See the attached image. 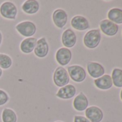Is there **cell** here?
<instances>
[{
    "label": "cell",
    "mask_w": 122,
    "mask_h": 122,
    "mask_svg": "<svg viewBox=\"0 0 122 122\" xmlns=\"http://www.w3.org/2000/svg\"><path fill=\"white\" fill-rule=\"evenodd\" d=\"M15 30L20 35L27 38L32 37L35 35L37 32V26L32 21L25 20L17 24Z\"/></svg>",
    "instance_id": "cell-1"
},
{
    "label": "cell",
    "mask_w": 122,
    "mask_h": 122,
    "mask_svg": "<svg viewBox=\"0 0 122 122\" xmlns=\"http://www.w3.org/2000/svg\"><path fill=\"white\" fill-rule=\"evenodd\" d=\"M52 80L54 84L59 88H62L70 82V77L67 70L62 66L57 67L53 73Z\"/></svg>",
    "instance_id": "cell-2"
},
{
    "label": "cell",
    "mask_w": 122,
    "mask_h": 122,
    "mask_svg": "<svg viewBox=\"0 0 122 122\" xmlns=\"http://www.w3.org/2000/svg\"><path fill=\"white\" fill-rule=\"evenodd\" d=\"M101 40V32L98 29L88 31L83 37V44L88 49H95L98 46Z\"/></svg>",
    "instance_id": "cell-3"
},
{
    "label": "cell",
    "mask_w": 122,
    "mask_h": 122,
    "mask_svg": "<svg viewBox=\"0 0 122 122\" xmlns=\"http://www.w3.org/2000/svg\"><path fill=\"white\" fill-rule=\"evenodd\" d=\"M17 7L12 2L6 1L0 5V15L5 19L15 20L17 18Z\"/></svg>",
    "instance_id": "cell-4"
},
{
    "label": "cell",
    "mask_w": 122,
    "mask_h": 122,
    "mask_svg": "<svg viewBox=\"0 0 122 122\" xmlns=\"http://www.w3.org/2000/svg\"><path fill=\"white\" fill-rule=\"evenodd\" d=\"M70 78L76 83H81L86 78V70L79 65L70 66L67 68Z\"/></svg>",
    "instance_id": "cell-5"
},
{
    "label": "cell",
    "mask_w": 122,
    "mask_h": 122,
    "mask_svg": "<svg viewBox=\"0 0 122 122\" xmlns=\"http://www.w3.org/2000/svg\"><path fill=\"white\" fill-rule=\"evenodd\" d=\"M72 52L70 49L65 47L59 48L55 55L56 62L60 65V66H68L72 59Z\"/></svg>",
    "instance_id": "cell-6"
},
{
    "label": "cell",
    "mask_w": 122,
    "mask_h": 122,
    "mask_svg": "<svg viewBox=\"0 0 122 122\" xmlns=\"http://www.w3.org/2000/svg\"><path fill=\"white\" fill-rule=\"evenodd\" d=\"M52 20L57 28L63 29L67 24L68 14L63 9H56L52 13Z\"/></svg>",
    "instance_id": "cell-7"
},
{
    "label": "cell",
    "mask_w": 122,
    "mask_h": 122,
    "mask_svg": "<svg viewBox=\"0 0 122 122\" xmlns=\"http://www.w3.org/2000/svg\"><path fill=\"white\" fill-rule=\"evenodd\" d=\"M61 42L66 48L73 47L77 42V36L75 32L70 28L65 30L61 35Z\"/></svg>",
    "instance_id": "cell-8"
},
{
    "label": "cell",
    "mask_w": 122,
    "mask_h": 122,
    "mask_svg": "<svg viewBox=\"0 0 122 122\" xmlns=\"http://www.w3.org/2000/svg\"><path fill=\"white\" fill-rule=\"evenodd\" d=\"M50 47L47 39L45 37H42L37 40V45L34 50V54L39 58L45 57L49 53Z\"/></svg>",
    "instance_id": "cell-9"
},
{
    "label": "cell",
    "mask_w": 122,
    "mask_h": 122,
    "mask_svg": "<svg viewBox=\"0 0 122 122\" xmlns=\"http://www.w3.org/2000/svg\"><path fill=\"white\" fill-rule=\"evenodd\" d=\"M76 88L72 84H68L57 91L55 96L57 98L63 100H68L73 98L76 94Z\"/></svg>",
    "instance_id": "cell-10"
},
{
    "label": "cell",
    "mask_w": 122,
    "mask_h": 122,
    "mask_svg": "<svg viewBox=\"0 0 122 122\" xmlns=\"http://www.w3.org/2000/svg\"><path fill=\"white\" fill-rule=\"evenodd\" d=\"M85 115L91 122H101L103 118L102 110L95 106L88 107L85 111Z\"/></svg>",
    "instance_id": "cell-11"
},
{
    "label": "cell",
    "mask_w": 122,
    "mask_h": 122,
    "mask_svg": "<svg viewBox=\"0 0 122 122\" xmlns=\"http://www.w3.org/2000/svg\"><path fill=\"white\" fill-rule=\"evenodd\" d=\"M100 28L103 34L112 37L117 34L118 31V25L108 20H103L100 22Z\"/></svg>",
    "instance_id": "cell-12"
},
{
    "label": "cell",
    "mask_w": 122,
    "mask_h": 122,
    "mask_svg": "<svg viewBox=\"0 0 122 122\" xmlns=\"http://www.w3.org/2000/svg\"><path fill=\"white\" fill-rule=\"evenodd\" d=\"M87 71L93 78H98L104 75L105 69L103 66L96 62H88L87 63Z\"/></svg>",
    "instance_id": "cell-13"
},
{
    "label": "cell",
    "mask_w": 122,
    "mask_h": 122,
    "mask_svg": "<svg viewBox=\"0 0 122 122\" xmlns=\"http://www.w3.org/2000/svg\"><path fill=\"white\" fill-rule=\"evenodd\" d=\"M71 27L78 31H84L89 28L90 25L88 20L83 16H74L71 20Z\"/></svg>",
    "instance_id": "cell-14"
},
{
    "label": "cell",
    "mask_w": 122,
    "mask_h": 122,
    "mask_svg": "<svg viewBox=\"0 0 122 122\" xmlns=\"http://www.w3.org/2000/svg\"><path fill=\"white\" fill-rule=\"evenodd\" d=\"M73 108L77 111H84L88 107V100L86 96L83 93H79L77 95L73 101Z\"/></svg>",
    "instance_id": "cell-15"
},
{
    "label": "cell",
    "mask_w": 122,
    "mask_h": 122,
    "mask_svg": "<svg viewBox=\"0 0 122 122\" xmlns=\"http://www.w3.org/2000/svg\"><path fill=\"white\" fill-rule=\"evenodd\" d=\"M24 13L28 15H33L38 12L40 10V3L37 0H27L21 6Z\"/></svg>",
    "instance_id": "cell-16"
},
{
    "label": "cell",
    "mask_w": 122,
    "mask_h": 122,
    "mask_svg": "<svg viewBox=\"0 0 122 122\" xmlns=\"http://www.w3.org/2000/svg\"><path fill=\"white\" fill-rule=\"evenodd\" d=\"M37 42V39L34 37L25 38L20 45V51L24 54L32 53L35 48Z\"/></svg>",
    "instance_id": "cell-17"
},
{
    "label": "cell",
    "mask_w": 122,
    "mask_h": 122,
    "mask_svg": "<svg viewBox=\"0 0 122 122\" xmlns=\"http://www.w3.org/2000/svg\"><path fill=\"white\" fill-rule=\"evenodd\" d=\"M94 84L98 89L103 91L110 89L113 86L112 79L109 75H103V76L95 79Z\"/></svg>",
    "instance_id": "cell-18"
},
{
    "label": "cell",
    "mask_w": 122,
    "mask_h": 122,
    "mask_svg": "<svg viewBox=\"0 0 122 122\" xmlns=\"http://www.w3.org/2000/svg\"><path fill=\"white\" fill-rule=\"evenodd\" d=\"M107 16L108 20L112 22L116 25L122 24V10L118 8H113L108 11Z\"/></svg>",
    "instance_id": "cell-19"
},
{
    "label": "cell",
    "mask_w": 122,
    "mask_h": 122,
    "mask_svg": "<svg viewBox=\"0 0 122 122\" xmlns=\"http://www.w3.org/2000/svg\"><path fill=\"white\" fill-rule=\"evenodd\" d=\"M2 122H17V115L16 112L10 108H5L2 112Z\"/></svg>",
    "instance_id": "cell-20"
},
{
    "label": "cell",
    "mask_w": 122,
    "mask_h": 122,
    "mask_svg": "<svg viewBox=\"0 0 122 122\" xmlns=\"http://www.w3.org/2000/svg\"><path fill=\"white\" fill-rule=\"evenodd\" d=\"M13 63L12 58L7 54L0 53V68L7 70L10 68Z\"/></svg>",
    "instance_id": "cell-21"
},
{
    "label": "cell",
    "mask_w": 122,
    "mask_h": 122,
    "mask_svg": "<svg viewBox=\"0 0 122 122\" xmlns=\"http://www.w3.org/2000/svg\"><path fill=\"white\" fill-rule=\"evenodd\" d=\"M112 83L117 88L122 87V70L119 68H114L111 76Z\"/></svg>",
    "instance_id": "cell-22"
},
{
    "label": "cell",
    "mask_w": 122,
    "mask_h": 122,
    "mask_svg": "<svg viewBox=\"0 0 122 122\" xmlns=\"http://www.w3.org/2000/svg\"><path fill=\"white\" fill-rule=\"evenodd\" d=\"M10 101L9 94L3 89L0 88V106H5Z\"/></svg>",
    "instance_id": "cell-23"
},
{
    "label": "cell",
    "mask_w": 122,
    "mask_h": 122,
    "mask_svg": "<svg viewBox=\"0 0 122 122\" xmlns=\"http://www.w3.org/2000/svg\"><path fill=\"white\" fill-rule=\"evenodd\" d=\"M73 122H91L86 116L76 115L73 118Z\"/></svg>",
    "instance_id": "cell-24"
},
{
    "label": "cell",
    "mask_w": 122,
    "mask_h": 122,
    "mask_svg": "<svg viewBox=\"0 0 122 122\" xmlns=\"http://www.w3.org/2000/svg\"><path fill=\"white\" fill-rule=\"evenodd\" d=\"M2 40H3V36H2L1 31H0V46H1V45L2 43Z\"/></svg>",
    "instance_id": "cell-25"
},
{
    "label": "cell",
    "mask_w": 122,
    "mask_h": 122,
    "mask_svg": "<svg viewBox=\"0 0 122 122\" xmlns=\"http://www.w3.org/2000/svg\"><path fill=\"white\" fill-rule=\"evenodd\" d=\"M2 75H3V71H2V69L0 68V78H1Z\"/></svg>",
    "instance_id": "cell-26"
},
{
    "label": "cell",
    "mask_w": 122,
    "mask_h": 122,
    "mask_svg": "<svg viewBox=\"0 0 122 122\" xmlns=\"http://www.w3.org/2000/svg\"><path fill=\"white\" fill-rule=\"evenodd\" d=\"M120 98H121V100L122 101V89H121V93H120Z\"/></svg>",
    "instance_id": "cell-27"
},
{
    "label": "cell",
    "mask_w": 122,
    "mask_h": 122,
    "mask_svg": "<svg viewBox=\"0 0 122 122\" xmlns=\"http://www.w3.org/2000/svg\"><path fill=\"white\" fill-rule=\"evenodd\" d=\"M55 122H63V121H56Z\"/></svg>",
    "instance_id": "cell-28"
}]
</instances>
